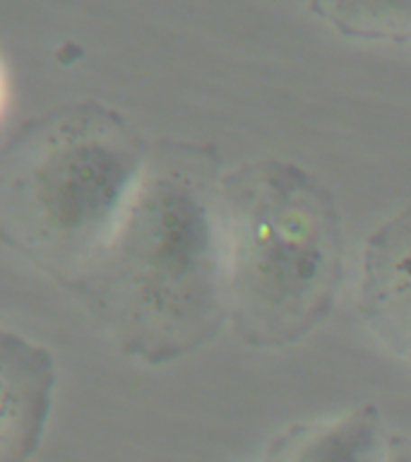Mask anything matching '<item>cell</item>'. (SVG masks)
Segmentation results:
<instances>
[{"instance_id":"obj_1","label":"cell","mask_w":411,"mask_h":462,"mask_svg":"<svg viewBox=\"0 0 411 462\" xmlns=\"http://www.w3.org/2000/svg\"><path fill=\"white\" fill-rule=\"evenodd\" d=\"M216 159L161 140L114 234L78 282L123 352L164 366L200 349L229 320Z\"/></svg>"},{"instance_id":"obj_2","label":"cell","mask_w":411,"mask_h":462,"mask_svg":"<svg viewBox=\"0 0 411 462\" xmlns=\"http://www.w3.org/2000/svg\"><path fill=\"white\" fill-rule=\"evenodd\" d=\"M219 234L226 310L245 345H294L330 313L344 234L334 198L313 173L279 157L224 173Z\"/></svg>"},{"instance_id":"obj_3","label":"cell","mask_w":411,"mask_h":462,"mask_svg":"<svg viewBox=\"0 0 411 462\" xmlns=\"http://www.w3.org/2000/svg\"><path fill=\"white\" fill-rule=\"evenodd\" d=\"M147 152L121 116L96 104L27 123L0 159L5 241L78 287L114 234Z\"/></svg>"},{"instance_id":"obj_4","label":"cell","mask_w":411,"mask_h":462,"mask_svg":"<svg viewBox=\"0 0 411 462\" xmlns=\"http://www.w3.org/2000/svg\"><path fill=\"white\" fill-rule=\"evenodd\" d=\"M356 309L378 345L411 366V202L368 236Z\"/></svg>"},{"instance_id":"obj_5","label":"cell","mask_w":411,"mask_h":462,"mask_svg":"<svg viewBox=\"0 0 411 462\" xmlns=\"http://www.w3.org/2000/svg\"><path fill=\"white\" fill-rule=\"evenodd\" d=\"M385 439L380 411L359 404L337 417L288 426L269 440L258 462H375Z\"/></svg>"},{"instance_id":"obj_6","label":"cell","mask_w":411,"mask_h":462,"mask_svg":"<svg viewBox=\"0 0 411 462\" xmlns=\"http://www.w3.org/2000/svg\"><path fill=\"white\" fill-rule=\"evenodd\" d=\"M342 34L359 39L411 36V0H313Z\"/></svg>"},{"instance_id":"obj_7","label":"cell","mask_w":411,"mask_h":462,"mask_svg":"<svg viewBox=\"0 0 411 462\" xmlns=\"http://www.w3.org/2000/svg\"><path fill=\"white\" fill-rule=\"evenodd\" d=\"M375 462H411V439L399 433H388L380 455Z\"/></svg>"}]
</instances>
